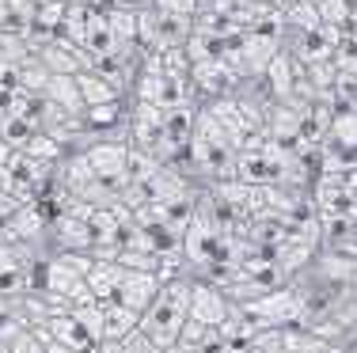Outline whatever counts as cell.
I'll list each match as a JSON object with an SVG mask.
<instances>
[{
  "mask_svg": "<svg viewBox=\"0 0 357 353\" xmlns=\"http://www.w3.org/2000/svg\"><path fill=\"white\" fill-rule=\"evenodd\" d=\"M190 285L172 281L160 289V297L152 300V308L141 315V334L160 350H175L178 334H183V323L190 319Z\"/></svg>",
  "mask_w": 357,
  "mask_h": 353,
  "instance_id": "1",
  "label": "cell"
},
{
  "mask_svg": "<svg viewBox=\"0 0 357 353\" xmlns=\"http://www.w3.org/2000/svg\"><path fill=\"white\" fill-rule=\"evenodd\" d=\"M126 270V266H122ZM160 277L156 274H144V270H126V277H122V285H118V304H126L130 312H137V315H144L152 308V300L160 297Z\"/></svg>",
  "mask_w": 357,
  "mask_h": 353,
  "instance_id": "2",
  "label": "cell"
},
{
  "mask_svg": "<svg viewBox=\"0 0 357 353\" xmlns=\"http://www.w3.org/2000/svg\"><path fill=\"white\" fill-rule=\"evenodd\" d=\"M84 159H88V167L103 182H114V179L126 182V159H130V152H126L122 145H96Z\"/></svg>",
  "mask_w": 357,
  "mask_h": 353,
  "instance_id": "3",
  "label": "cell"
},
{
  "mask_svg": "<svg viewBox=\"0 0 357 353\" xmlns=\"http://www.w3.org/2000/svg\"><path fill=\"white\" fill-rule=\"evenodd\" d=\"M141 331V315L130 312L118 300H107L103 304V342H126L130 334Z\"/></svg>",
  "mask_w": 357,
  "mask_h": 353,
  "instance_id": "4",
  "label": "cell"
},
{
  "mask_svg": "<svg viewBox=\"0 0 357 353\" xmlns=\"http://www.w3.org/2000/svg\"><path fill=\"white\" fill-rule=\"evenodd\" d=\"M225 315H228V304L220 292L206 289V285H198L190 292V319H198L206 327H225Z\"/></svg>",
  "mask_w": 357,
  "mask_h": 353,
  "instance_id": "5",
  "label": "cell"
},
{
  "mask_svg": "<svg viewBox=\"0 0 357 353\" xmlns=\"http://www.w3.org/2000/svg\"><path fill=\"white\" fill-rule=\"evenodd\" d=\"M255 312H270V315H274V323H278V319H293L296 312H301V304H296L293 292H278V297L259 300V304H255Z\"/></svg>",
  "mask_w": 357,
  "mask_h": 353,
  "instance_id": "6",
  "label": "cell"
},
{
  "mask_svg": "<svg viewBox=\"0 0 357 353\" xmlns=\"http://www.w3.org/2000/svg\"><path fill=\"white\" fill-rule=\"evenodd\" d=\"M15 266H20V262H15V255H12V251H8V247H0V274H15Z\"/></svg>",
  "mask_w": 357,
  "mask_h": 353,
  "instance_id": "7",
  "label": "cell"
},
{
  "mask_svg": "<svg viewBox=\"0 0 357 353\" xmlns=\"http://www.w3.org/2000/svg\"><path fill=\"white\" fill-rule=\"evenodd\" d=\"M42 346H46V353H76L73 346H65V342H57V338H46Z\"/></svg>",
  "mask_w": 357,
  "mask_h": 353,
  "instance_id": "8",
  "label": "cell"
}]
</instances>
